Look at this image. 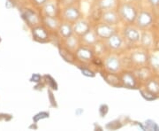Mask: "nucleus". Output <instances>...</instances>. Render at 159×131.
Listing matches in <instances>:
<instances>
[{"instance_id":"obj_29","label":"nucleus","mask_w":159,"mask_h":131,"mask_svg":"<svg viewBox=\"0 0 159 131\" xmlns=\"http://www.w3.org/2000/svg\"><path fill=\"white\" fill-rule=\"evenodd\" d=\"M80 70H81L82 74H84V75H86V76H89V77H94V76H95L94 72H92L90 69L80 68Z\"/></svg>"},{"instance_id":"obj_11","label":"nucleus","mask_w":159,"mask_h":131,"mask_svg":"<svg viewBox=\"0 0 159 131\" xmlns=\"http://www.w3.org/2000/svg\"><path fill=\"white\" fill-rule=\"evenodd\" d=\"M34 39L40 42H44L48 39V32L43 27H36L33 29Z\"/></svg>"},{"instance_id":"obj_28","label":"nucleus","mask_w":159,"mask_h":131,"mask_svg":"<svg viewBox=\"0 0 159 131\" xmlns=\"http://www.w3.org/2000/svg\"><path fill=\"white\" fill-rule=\"evenodd\" d=\"M47 117H49V114H47V113H41V114H36L35 116H34L33 120L34 121H38L40 119H43V118H47Z\"/></svg>"},{"instance_id":"obj_23","label":"nucleus","mask_w":159,"mask_h":131,"mask_svg":"<svg viewBox=\"0 0 159 131\" xmlns=\"http://www.w3.org/2000/svg\"><path fill=\"white\" fill-rule=\"evenodd\" d=\"M66 44L69 49H74L77 46V39L71 35L68 38H66Z\"/></svg>"},{"instance_id":"obj_6","label":"nucleus","mask_w":159,"mask_h":131,"mask_svg":"<svg viewBox=\"0 0 159 131\" xmlns=\"http://www.w3.org/2000/svg\"><path fill=\"white\" fill-rule=\"evenodd\" d=\"M89 31V24L86 21H79L75 23L74 27V32L79 35H84Z\"/></svg>"},{"instance_id":"obj_35","label":"nucleus","mask_w":159,"mask_h":131,"mask_svg":"<svg viewBox=\"0 0 159 131\" xmlns=\"http://www.w3.org/2000/svg\"><path fill=\"white\" fill-rule=\"evenodd\" d=\"M148 2H149L153 6H159V0H148Z\"/></svg>"},{"instance_id":"obj_25","label":"nucleus","mask_w":159,"mask_h":131,"mask_svg":"<svg viewBox=\"0 0 159 131\" xmlns=\"http://www.w3.org/2000/svg\"><path fill=\"white\" fill-rule=\"evenodd\" d=\"M137 75L141 78V79H146L147 77H148V75H149V71H148V69L147 68H142L140 69V70H138L136 72Z\"/></svg>"},{"instance_id":"obj_16","label":"nucleus","mask_w":159,"mask_h":131,"mask_svg":"<svg viewBox=\"0 0 159 131\" xmlns=\"http://www.w3.org/2000/svg\"><path fill=\"white\" fill-rule=\"evenodd\" d=\"M43 11L46 16H53L56 17L57 13V6L52 2H46L43 6Z\"/></svg>"},{"instance_id":"obj_5","label":"nucleus","mask_w":159,"mask_h":131,"mask_svg":"<svg viewBox=\"0 0 159 131\" xmlns=\"http://www.w3.org/2000/svg\"><path fill=\"white\" fill-rule=\"evenodd\" d=\"M101 17L104 23H107L109 25H115L119 22V16L112 10H105L103 12H102Z\"/></svg>"},{"instance_id":"obj_18","label":"nucleus","mask_w":159,"mask_h":131,"mask_svg":"<svg viewBox=\"0 0 159 131\" xmlns=\"http://www.w3.org/2000/svg\"><path fill=\"white\" fill-rule=\"evenodd\" d=\"M43 21L45 23L46 26L51 29H58L59 25H60L56 17H53V16H45L43 19Z\"/></svg>"},{"instance_id":"obj_12","label":"nucleus","mask_w":159,"mask_h":131,"mask_svg":"<svg viewBox=\"0 0 159 131\" xmlns=\"http://www.w3.org/2000/svg\"><path fill=\"white\" fill-rule=\"evenodd\" d=\"M121 81H122L123 85L125 86L126 88H129V89L134 88L135 84H136L135 78H134V76L131 74V73H125V74L122 75Z\"/></svg>"},{"instance_id":"obj_27","label":"nucleus","mask_w":159,"mask_h":131,"mask_svg":"<svg viewBox=\"0 0 159 131\" xmlns=\"http://www.w3.org/2000/svg\"><path fill=\"white\" fill-rule=\"evenodd\" d=\"M151 121V120H150ZM146 126H147V129H150V130H155V129H157V130H158L159 128L157 126V124L153 122V121H151V123H149V120L148 121H146Z\"/></svg>"},{"instance_id":"obj_21","label":"nucleus","mask_w":159,"mask_h":131,"mask_svg":"<svg viewBox=\"0 0 159 131\" xmlns=\"http://www.w3.org/2000/svg\"><path fill=\"white\" fill-rule=\"evenodd\" d=\"M59 51H60V55L62 56V58L68 61V62L73 63L74 61V55L73 53H71L67 49H65V48H59Z\"/></svg>"},{"instance_id":"obj_10","label":"nucleus","mask_w":159,"mask_h":131,"mask_svg":"<svg viewBox=\"0 0 159 131\" xmlns=\"http://www.w3.org/2000/svg\"><path fill=\"white\" fill-rule=\"evenodd\" d=\"M22 17L25 19V21L29 23V25H35L38 23L37 15L34 13V12L29 10V9H25L22 12Z\"/></svg>"},{"instance_id":"obj_20","label":"nucleus","mask_w":159,"mask_h":131,"mask_svg":"<svg viewBox=\"0 0 159 131\" xmlns=\"http://www.w3.org/2000/svg\"><path fill=\"white\" fill-rule=\"evenodd\" d=\"M97 35L96 34V32H90L89 31L86 35H83V40L85 43H87L88 44H96L97 41Z\"/></svg>"},{"instance_id":"obj_31","label":"nucleus","mask_w":159,"mask_h":131,"mask_svg":"<svg viewBox=\"0 0 159 131\" xmlns=\"http://www.w3.org/2000/svg\"><path fill=\"white\" fill-rule=\"evenodd\" d=\"M41 80V76L39 74H34L32 75V78H31V82H38Z\"/></svg>"},{"instance_id":"obj_32","label":"nucleus","mask_w":159,"mask_h":131,"mask_svg":"<svg viewBox=\"0 0 159 131\" xmlns=\"http://www.w3.org/2000/svg\"><path fill=\"white\" fill-rule=\"evenodd\" d=\"M6 8H8V9H10V8H11V7H13V6H14L13 1H12V0H6Z\"/></svg>"},{"instance_id":"obj_24","label":"nucleus","mask_w":159,"mask_h":131,"mask_svg":"<svg viewBox=\"0 0 159 131\" xmlns=\"http://www.w3.org/2000/svg\"><path fill=\"white\" fill-rule=\"evenodd\" d=\"M142 42L144 45L150 46V44H152V37H151V35L148 34H144L142 37Z\"/></svg>"},{"instance_id":"obj_4","label":"nucleus","mask_w":159,"mask_h":131,"mask_svg":"<svg viewBox=\"0 0 159 131\" xmlns=\"http://www.w3.org/2000/svg\"><path fill=\"white\" fill-rule=\"evenodd\" d=\"M64 17L67 21H78L80 17V12L79 9L74 6H67L64 10Z\"/></svg>"},{"instance_id":"obj_30","label":"nucleus","mask_w":159,"mask_h":131,"mask_svg":"<svg viewBox=\"0 0 159 131\" xmlns=\"http://www.w3.org/2000/svg\"><path fill=\"white\" fill-rule=\"evenodd\" d=\"M151 63L155 67V68L159 69V58L158 57H153L151 59Z\"/></svg>"},{"instance_id":"obj_37","label":"nucleus","mask_w":159,"mask_h":131,"mask_svg":"<svg viewBox=\"0 0 159 131\" xmlns=\"http://www.w3.org/2000/svg\"><path fill=\"white\" fill-rule=\"evenodd\" d=\"M157 48H158V49H159V43H158V44H157Z\"/></svg>"},{"instance_id":"obj_7","label":"nucleus","mask_w":159,"mask_h":131,"mask_svg":"<svg viewBox=\"0 0 159 131\" xmlns=\"http://www.w3.org/2000/svg\"><path fill=\"white\" fill-rule=\"evenodd\" d=\"M105 67L111 72H117L120 68V61L118 58L111 56L105 60Z\"/></svg>"},{"instance_id":"obj_22","label":"nucleus","mask_w":159,"mask_h":131,"mask_svg":"<svg viewBox=\"0 0 159 131\" xmlns=\"http://www.w3.org/2000/svg\"><path fill=\"white\" fill-rule=\"evenodd\" d=\"M105 79L106 81L108 82L109 83H111V85L113 86H122L123 85V83H122V81L119 80V78L117 76V75H115V74H107L106 76H105Z\"/></svg>"},{"instance_id":"obj_3","label":"nucleus","mask_w":159,"mask_h":131,"mask_svg":"<svg viewBox=\"0 0 159 131\" xmlns=\"http://www.w3.org/2000/svg\"><path fill=\"white\" fill-rule=\"evenodd\" d=\"M136 21L137 25L140 28H147L151 25V23L153 21V18L148 12L142 11L140 12L139 15H137Z\"/></svg>"},{"instance_id":"obj_17","label":"nucleus","mask_w":159,"mask_h":131,"mask_svg":"<svg viewBox=\"0 0 159 131\" xmlns=\"http://www.w3.org/2000/svg\"><path fill=\"white\" fill-rule=\"evenodd\" d=\"M117 4V0H99L97 5L101 10H111Z\"/></svg>"},{"instance_id":"obj_2","label":"nucleus","mask_w":159,"mask_h":131,"mask_svg":"<svg viewBox=\"0 0 159 131\" xmlns=\"http://www.w3.org/2000/svg\"><path fill=\"white\" fill-rule=\"evenodd\" d=\"M96 34L98 37L103 38V39H108L113 34H115V30L111 27V25H109L107 23H102L99 24L96 28Z\"/></svg>"},{"instance_id":"obj_9","label":"nucleus","mask_w":159,"mask_h":131,"mask_svg":"<svg viewBox=\"0 0 159 131\" xmlns=\"http://www.w3.org/2000/svg\"><path fill=\"white\" fill-rule=\"evenodd\" d=\"M124 35L125 38L130 42L134 43V42L140 40V33L138 32V30L134 28H131V27L125 29Z\"/></svg>"},{"instance_id":"obj_19","label":"nucleus","mask_w":159,"mask_h":131,"mask_svg":"<svg viewBox=\"0 0 159 131\" xmlns=\"http://www.w3.org/2000/svg\"><path fill=\"white\" fill-rule=\"evenodd\" d=\"M147 90L152 92L155 95L159 94V82L156 80H149L147 82Z\"/></svg>"},{"instance_id":"obj_13","label":"nucleus","mask_w":159,"mask_h":131,"mask_svg":"<svg viewBox=\"0 0 159 131\" xmlns=\"http://www.w3.org/2000/svg\"><path fill=\"white\" fill-rule=\"evenodd\" d=\"M58 32L62 37L68 38L74 33V29L72 28V26L69 23H63V24L59 25Z\"/></svg>"},{"instance_id":"obj_8","label":"nucleus","mask_w":159,"mask_h":131,"mask_svg":"<svg viewBox=\"0 0 159 131\" xmlns=\"http://www.w3.org/2000/svg\"><path fill=\"white\" fill-rule=\"evenodd\" d=\"M76 55H77V57L79 58L80 59L85 60V61L91 60L94 58L93 51H91L90 49L85 48V47H80V49H78V51L76 52Z\"/></svg>"},{"instance_id":"obj_15","label":"nucleus","mask_w":159,"mask_h":131,"mask_svg":"<svg viewBox=\"0 0 159 131\" xmlns=\"http://www.w3.org/2000/svg\"><path fill=\"white\" fill-rule=\"evenodd\" d=\"M108 45L111 49L118 50L122 45V38L118 35L113 34L108 38Z\"/></svg>"},{"instance_id":"obj_33","label":"nucleus","mask_w":159,"mask_h":131,"mask_svg":"<svg viewBox=\"0 0 159 131\" xmlns=\"http://www.w3.org/2000/svg\"><path fill=\"white\" fill-rule=\"evenodd\" d=\"M92 60H93V63H94L95 65H97V66H102V61H101V59H100V58H92Z\"/></svg>"},{"instance_id":"obj_1","label":"nucleus","mask_w":159,"mask_h":131,"mask_svg":"<svg viewBox=\"0 0 159 131\" xmlns=\"http://www.w3.org/2000/svg\"><path fill=\"white\" fill-rule=\"evenodd\" d=\"M119 13L127 22H134L137 18L136 9L130 4H123L119 8Z\"/></svg>"},{"instance_id":"obj_34","label":"nucleus","mask_w":159,"mask_h":131,"mask_svg":"<svg viewBox=\"0 0 159 131\" xmlns=\"http://www.w3.org/2000/svg\"><path fill=\"white\" fill-rule=\"evenodd\" d=\"M47 77H48V78H49V82H50V85L51 86V87H52V88H53V89H57V88H56V83H55V81L53 80V79H52V78H51V77H50V76H47Z\"/></svg>"},{"instance_id":"obj_14","label":"nucleus","mask_w":159,"mask_h":131,"mask_svg":"<svg viewBox=\"0 0 159 131\" xmlns=\"http://www.w3.org/2000/svg\"><path fill=\"white\" fill-rule=\"evenodd\" d=\"M131 59L136 64H144L148 61V55L143 51H135L131 55Z\"/></svg>"},{"instance_id":"obj_36","label":"nucleus","mask_w":159,"mask_h":131,"mask_svg":"<svg viewBox=\"0 0 159 131\" xmlns=\"http://www.w3.org/2000/svg\"><path fill=\"white\" fill-rule=\"evenodd\" d=\"M37 5H43L47 2V0H34Z\"/></svg>"},{"instance_id":"obj_26","label":"nucleus","mask_w":159,"mask_h":131,"mask_svg":"<svg viewBox=\"0 0 159 131\" xmlns=\"http://www.w3.org/2000/svg\"><path fill=\"white\" fill-rule=\"evenodd\" d=\"M141 93L142 94V96L144 98H146L147 100H154V99H156V96H155V94H153L152 92H150L149 91H141Z\"/></svg>"}]
</instances>
